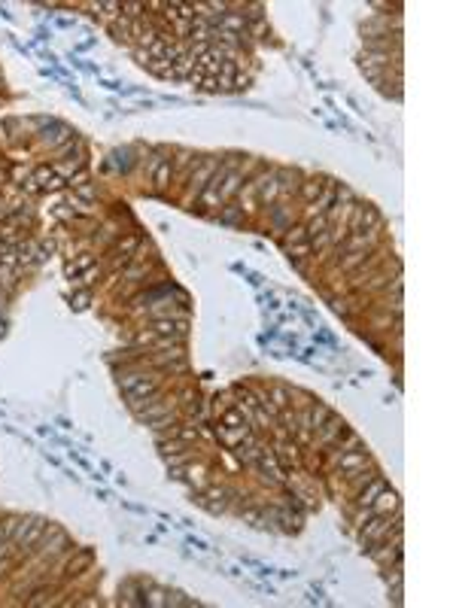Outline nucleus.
I'll use <instances>...</instances> for the list:
<instances>
[{
  "mask_svg": "<svg viewBox=\"0 0 456 608\" xmlns=\"http://www.w3.org/2000/svg\"><path fill=\"white\" fill-rule=\"evenodd\" d=\"M250 432H252L250 426H238V429H235V426H222V423L216 426V438H219L222 444H226V448H238V444H240L243 438H247Z\"/></svg>",
  "mask_w": 456,
  "mask_h": 608,
  "instance_id": "nucleus-18",
  "label": "nucleus"
},
{
  "mask_svg": "<svg viewBox=\"0 0 456 608\" xmlns=\"http://www.w3.org/2000/svg\"><path fill=\"white\" fill-rule=\"evenodd\" d=\"M365 554H368V560L378 563V566H390V563H395V560H402V554H404V532L395 530L390 539H383L380 544L368 547Z\"/></svg>",
  "mask_w": 456,
  "mask_h": 608,
  "instance_id": "nucleus-3",
  "label": "nucleus"
},
{
  "mask_svg": "<svg viewBox=\"0 0 456 608\" xmlns=\"http://www.w3.org/2000/svg\"><path fill=\"white\" fill-rule=\"evenodd\" d=\"M304 228H308V240H310V238H317V235H322V231H329L332 226H329V219H326V213H322V216H313L310 222H304Z\"/></svg>",
  "mask_w": 456,
  "mask_h": 608,
  "instance_id": "nucleus-24",
  "label": "nucleus"
},
{
  "mask_svg": "<svg viewBox=\"0 0 456 608\" xmlns=\"http://www.w3.org/2000/svg\"><path fill=\"white\" fill-rule=\"evenodd\" d=\"M347 429H350L347 420L338 417V414H332V417L317 429V435H313V444H310V448H313V450H326V448H332V444L338 441Z\"/></svg>",
  "mask_w": 456,
  "mask_h": 608,
  "instance_id": "nucleus-6",
  "label": "nucleus"
},
{
  "mask_svg": "<svg viewBox=\"0 0 456 608\" xmlns=\"http://www.w3.org/2000/svg\"><path fill=\"white\" fill-rule=\"evenodd\" d=\"M365 465H378L374 462V456L365 450V448H359V450H347L341 456L338 462H334V469L332 472H338V474H347V472H356V469H365Z\"/></svg>",
  "mask_w": 456,
  "mask_h": 608,
  "instance_id": "nucleus-11",
  "label": "nucleus"
},
{
  "mask_svg": "<svg viewBox=\"0 0 456 608\" xmlns=\"http://www.w3.org/2000/svg\"><path fill=\"white\" fill-rule=\"evenodd\" d=\"M37 140H40V144H43L49 152H52V149H58L61 144H67V140H74V131H70L67 125H61V122H52V119H49L46 125L40 128Z\"/></svg>",
  "mask_w": 456,
  "mask_h": 608,
  "instance_id": "nucleus-7",
  "label": "nucleus"
},
{
  "mask_svg": "<svg viewBox=\"0 0 456 608\" xmlns=\"http://www.w3.org/2000/svg\"><path fill=\"white\" fill-rule=\"evenodd\" d=\"M219 156H201L198 158V165L192 168V174L186 177V182H182V204L186 207H192L198 201V195L204 192V186L210 182V177H213V170L219 168Z\"/></svg>",
  "mask_w": 456,
  "mask_h": 608,
  "instance_id": "nucleus-2",
  "label": "nucleus"
},
{
  "mask_svg": "<svg viewBox=\"0 0 456 608\" xmlns=\"http://www.w3.org/2000/svg\"><path fill=\"white\" fill-rule=\"evenodd\" d=\"M76 192V198H83L86 204H91V198H98V189L91 186V182H86V186H79V189H74Z\"/></svg>",
  "mask_w": 456,
  "mask_h": 608,
  "instance_id": "nucleus-27",
  "label": "nucleus"
},
{
  "mask_svg": "<svg viewBox=\"0 0 456 608\" xmlns=\"http://www.w3.org/2000/svg\"><path fill=\"white\" fill-rule=\"evenodd\" d=\"M250 83H252V74H240V70H238L235 83H231V91H243V88H250Z\"/></svg>",
  "mask_w": 456,
  "mask_h": 608,
  "instance_id": "nucleus-29",
  "label": "nucleus"
},
{
  "mask_svg": "<svg viewBox=\"0 0 456 608\" xmlns=\"http://www.w3.org/2000/svg\"><path fill=\"white\" fill-rule=\"evenodd\" d=\"M210 216L216 219L219 226H235V228H243V226H247V219H250L247 213H243V210L235 204V201H228V204H222L219 210H213Z\"/></svg>",
  "mask_w": 456,
  "mask_h": 608,
  "instance_id": "nucleus-12",
  "label": "nucleus"
},
{
  "mask_svg": "<svg viewBox=\"0 0 456 608\" xmlns=\"http://www.w3.org/2000/svg\"><path fill=\"white\" fill-rule=\"evenodd\" d=\"M88 301H91V289H76V296H74V308H76V310H83V308H88Z\"/></svg>",
  "mask_w": 456,
  "mask_h": 608,
  "instance_id": "nucleus-28",
  "label": "nucleus"
},
{
  "mask_svg": "<svg viewBox=\"0 0 456 608\" xmlns=\"http://www.w3.org/2000/svg\"><path fill=\"white\" fill-rule=\"evenodd\" d=\"M271 441V438H268ZM271 450H274V460L280 462L283 472H298L301 469V448L292 438H277L271 441Z\"/></svg>",
  "mask_w": 456,
  "mask_h": 608,
  "instance_id": "nucleus-5",
  "label": "nucleus"
},
{
  "mask_svg": "<svg viewBox=\"0 0 456 608\" xmlns=\"http://www.w3.org/2000/svg\"><path fill=\"white\" fill-rule=\"evenodd\" d=\"M322 186H326V177H304V180H301V186H298L296 201H301V204H310V201H317V198H320Z\"/></svg>",
  "mask_w": 456,
  "mask_h": 608,
  "instance_id": "nucleus-17",
  "label": "nucleus"
},
{
  "mask_svg": "<svg viewBox=\"0 0 456 608\" xmlns=\"http://www.w3.org/2000/svg\"><path fill=\"white\" fill-rule=\"evenodd\" d=\"M170 67H174V64H170V61L158 58V61H152V64H149L146 70H149L152 76H158V79H170Z\"/></svg>",
  "mask_w": 456,
  "mask_h": 608,
  "instance_id": "nucleus-26",
  "label": "nucleus"
},
{
  "mask_svg": "<svg viewBox=\"0 0 456 608\" xmlns=\"http://www.w3.org/2000/svg\"><path fill=\"white\" fill-rule=\"evenodd\" d=\"M301 240H308V228H304V222H296L286 235L280 238V243H283V250H289V247H296V243H301Z\"/></svg>",
  "mask_w": 456,
  "mask_h": 608,
  "instance_id": "nucleus-22",
  "label": "nucleus"
},
{
  "mask_svg": "<svg viewBox=\"0 0 456 608\" xmlns=\"http://www.w3.org/2000/svg\"><path fill=\"white\" fill-rule=\"evenodd\" d=\"M107 30L116 43H131V18H125L122 13H119V18H113V22L107 25Z\"/></svg>",
  "mask_w": 456,
  "mask_h": 608,
  "instance_id": "nucleus-21",
  "label": "nucleus"
},
{
  "mask_svg": "<svg viewBox=\"0 0 456 608\" xmlns=\"http://www.w3.org/2000/svg\"><path fill=\"white\" fill-rule=\"evenodd\" d=\"M170 182H174V165H170V158H165L156 170H152V186H156L158 192H165Z\"/></svg>",
  "mask_w": 456,
  "mask_h": 608,
  "instance_id": "nucleus-20",
  "label": "nucleus"
},
{
  "mask_svg": "<svg viewBox=\"0 0 456 608\" xmlns=\"http://www.w3.org/2000/svg\"><path fill=\"white\" fill-rule=\"evenodd\" d=\"M371 508H374V514H392V511L402 508V499H399V493H395L392 486L387 484V486H383V490L378 493V499L371 502Z\"/></svg>",
  "mask_w": 456,
  "mask_h": 608,
  "instance_id": "nucleus-15",
  "label": "nucleus"
},
{
  "mask_svg": "<svg viewBox=\"0 0 456 608\" xmlns=\"http://www.w3.org/2000/svg\"><path fill=\"white\" fill-rule=\"evenodd\" d=\"M174 156L177 158H170V165H174V180H177V186L182 189V182H186V177L192 174V168L198 165V152L195 149H189V146H180V149H174Z\"/></svg>",
  "mask_w": 456,
  "mask_h": 608,
  "instance_id": "nucleus-9",
  "label": "nucleus"
},
{
  "mask_svg": "<svg viewBox=\"0 0 456 608\" xmlns=\"http://www.w3.org/2000/svg\"><path fill=\"white\" fill-rule=\"evenodd\" d=\"M395 530H402V508L392 511V514H378L374 520L365 523L362 530H356V539H359V544L365 547V551H368V547L380 544L383 539H390Z\"/></svg>",
  "mask_w": 456,
  "mask_h": 608,
  "instance_id": "nucleus-1",
  "label": "nucleus"
},
{
  "mask_svg": "<svg viewBox=\"0 0 456 608\" xmlns=\"http://www.w3.org/2000/svg\"><path fill=\"white\" fill-rule=\"evenodd\" d=\"M22 517H25V514H4V517H0V523H4V532H6L9 542H13V535H16V530H18V523H22Z\"/></svg>",
  "mask_w": 456,
  "mask_h": 608,
  "instance_id": "nucleus-25",
  "label": "nucleus"
},
{
  "mask_svg": "<svg viewBox=\"0 0 456 608\" xmlns=\"http://www.w3.org/2000/svg\"><path fill=\"white\" fill-rule=\"evenodd\" d=\"M210 465L207 462H201V456L198 460H192L189 465H186V472H182V481L189 484V490L192 493H204L207 490V484H210Z\"/></svg>",
  "mask_w": 456,
  "mask_h": 608,
  "instance_id": "nucleus-10",
  "label": "nucleus"
},
{
  "mask_svg": "<svg viewBox=\"0 0 456 608\" xmlns=\"http://www.w3.org/2000/svg\"><path fill=\"white\" fill-rule=\"evenodd\" d=\"M91 560H95V554L91 551H74L67 556L64 569H61V578H67V581H74L76 575H83L79 569H91Z\"/></svg>",
  "mask_w": 456,
  "mask_h": 608,
  "instance_id": "nucleus-13",
  "label": "nucleus"
},
{
  "mask_svg": "<svg viewBox=\"0 0 456 608\" xmlns=\"http://www.w3.org/2000/svg\"><path fill=\"white\" fill-rule=\"evenodd\" d=\"M298 210H301V207H296V201H277V204H274L271 210H265L262 216H268L274 235L283 238V235H286V231L298 222Z\"/></svg>",
  "mask_w": 456,
  "mask_h": 608,
  "instance_id": "nucleus-4",
  "label": "nucleus"
},
{
  "mask_svg": "<svg viewBox=\"0 0 456 608\" xmlns=\"http://www.w3.org/2000/svg\"><path fill=\"white\" fill-rule=\"evenodd\" d=\"M332 414H334V411L329 408L326 402H313L310 408H308V429H310L313 435H317V429H320V426L332 417Z\"/></svg>",
  "mask_w": 456,
  "mask_h": 608,
  "instance_id": "nucleus-19",
  "label": "nucleus"
},
{
  "mask_svg": "<svg viewBox=\"0 0 456 608\" xmlns=\"http://www.w3.org/2000/svg\"><path fill=\"white\" fill-rule=\"evenodd\" d=\"M180 420H182V414H180V408H177V411L165 414V417H156V420H149L146 426H149V432H158V429H168V426H174V423H180Z\"/></svg>",
  "mask_w": 456,
  "mask_h": 608,
  "instance_id": "nucleus-23",
  "label": "nucleus"
},
{
  "mask_svg": "<svg viewBox=\"0 0 456 608\" xmlns=\"http://www.w3.org/2000/svg\"><path fill=\"white\" fill-rule=\"evenodd\" d=\"M404 34H390V37H362V52H392L402 46Z\"/></svg>",
  "mask_w": 456,
  "mask_h": 608,
  "instance_id": "nucleus-14",
  "label": "nucleus"
},
{
  "mask_svg": "<svg viewBox=\"0 0 456 608\" xmlns=\"http://www.w3.org/2000/svg\"><path fill=\"white\" fill-rule=\"evenodd\" d=\"M30 180H34V182H37V189H43V192H61V189L67 186V182L61 180L49 165L37 168V170H34V177H30Z\"/></svg>",
  "mask_w": 456,
  "mask_h": 608,
  "instance_id": "nucleus-16",
  "label": "nucleus"
},
{
  "mask_svg": "<svg viewBox=\"0 0 456 608\" xmlns=\"http://www.w3.org/2000/svg\"><path fill=\"white\" fill-rule=\"evenodd\" d=\"M0 91H4V76H0Z\"/></svg>",
  "mask_w": 456,
  "mask_h": 608,
  "instance_id": "nucleus-30",
  "label": "nucleus"
},
{
  "mask_svg": "<svg viewBox=\"0 0 456 608\" xmlns=\"http://www.w3.org/2000/svg\"><path fill=\"white\" fill-rule=\"evenodd\" d=\"M301 180H304V174H301L298 168H280L277 165V189H280V198L277 201H296Z\"/></svg>",
  "mask_w": 456,
  "mask_h": 608,
  "instance_id": "nucleus-8",
  "label": "nucleus"
}]
</instances>
